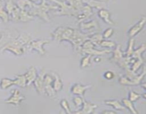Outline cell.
I'll return each instance as SVG.
<instances>
[{"instance_id":"cell-1","label":"cell","mask_w":146,"mask_h":114,"mask_svg":"<svg viewBox=\"0 0 146 114\" xmlns=\"http://www.w3.org/2000/svg\"><path fill=\"white\" fill-rule=\"evenodd\" d=\"M31 41L29 36L27 34H22L19 36L18 38H13L10 41H9L6 45L1 48V51L4 50H9L12 51L17 55H20L23 54L24 51V46L25 44H28Z\"/></svg>"},{"instance_id":"cell-2","label":"cell","mask_w":146,"mask_h":114,"mask_svg":"<svg viewBox=\"0 0 146 114\" xmlns=\"http://www.w3.org/2000/svg\"><path fill=\"white\" fill-rule=\"evenodd\" d=\"M57 9V7H51V6L50 7V6L46 5L45 1H43L40 5L34 4V9L31 11V12H30V14H31L32 15H38L41 18L44 19L45 21H48L49 19H48V15H47V11L50 9Z\"/></svg>"},{"instance_id":"cell-3","label":"cell","mask_w":146,"mask_h":114,"mask_svg":"<svg viewBox=\"0 0 146 114\" xmlns=\"http://www.w3.org/2000/svg\"><path fill=\"white\" fill-rule=\"evenodd\" d=\"M54 2L58 4V5L61 6V10L59 12L55 13V14H58V15H69V16H75L78 17V11L73 8L71 5L68 6V4H66L64 1H59L58 0H53Z\"/></svg>"},{"instance_id":"cell-4","label":"cell","mask_w":146,"mask_h":114,"mask_svg":"<svg viewBox=\"0 0 146 114\" xmlns=\"http://www.w3.org/2000/svg\"><path fill=\"white\" fill-rule=\"evenodd\" d=\"M83 51L84 53H87L89 55H93V54H104L106 53H108L110 51L108 50H104V51H97L94 48V44L91 41H87L84 43V46H83Z\"/></svg>"},{"instance_id":"cell-5","label":"cell","mask_w":146,"mask_h":114,"mask_svg":"<svg viewBox=\"0 0 146 114\" xmlns=\"http://www.w3.org/2000/svg\"><path fill=\"white\" fill-rule=\"evenodd\" d=\"M48 43L47 40H39V41H30L28 44V46L30 47L31 48H34V49L37 50L39 53L41 54H45L44 48H43V45L45 44Z\"/></svg>"},{"instance_id":"cell-6","label":"cell","mask_w":146,"mask_h":114,"mask_svg":"<svg viewBox=\"0 0 146 114\" xmlns=\"http://www.w3.org/2000/svg\"><path fill=\"white\" fill-rule=\"evenodd\" d=\"M45 76V71H42V72L40 74V75L36 78L35 85L37 91L40 93H44L45 92V87H44V76Z\"/></svg>"},{"instance_id":"cell-7","label":"cell","mask_w":146,"mask_h":114,"mask_svg":"<svg viewBox=\"0 0 146 114\" xmlns=\"http://www.w3.org/2000/svg\"><path fill=\"white\" fill-rule=\"evenodd\" d=\"M145 74H146V68L145 67L143 70V74H141V76L133 78V79L131 80V81H130V80L126 79V78H121V80H120V82H121V84H127V85H138V84L141 82V81L142 80V78H143L144 76L145 75Z\"/></svg>"},{"instance_id":"cell-8","label":"cell","mask_w":146,"mask_h":114,"mask_svg":"<svg viewBox=\"0 0 146 114\" xmlns=\"http://www.w3.org/2000/svg\"><path fill=\"white\" fill-rule=\"evenodd\" d=\"M24 96L22 95H21L19 91L18 90H14V93L13 95L9 98L8 100L5 101V103H12V104H15V105H18L19 103H20V101H22L24 99Z\"/></svg>"},{"instance_id":"cell-9","label":"cell","mask_w":146,"mask_h":114,"mask_svg":"<svg viewBox=\"0 0 146 114\" xmlns=\"http://www.w3.org/2000/svg\"><path fill=\"white\" fill-rule=\"evenodd\" d=\"M146 23V17H143L141 19V21L136 24V25L134 26L129 31V36L133 37L135 35V34H138L139 31H141L142 30V28H143L144 25Z\"/></svg>"},{"instance_id":"cell-10","label":"cell","mask_w":146,"mask_h":114,"mask_svg":"<svg viewBox=\"0 0 146 114\" xmlns=\"http://www.w3.org/2000/svg\"><path fill=\"white\" fill-rule=\"evenodd\" d=\"M26 78H27V85H30L33 81H34L36 78V69L34 67H31L28 72L25 74Z\"/></svg>"},{"instance_id":"cell-11","label":"cell","mask_w":146,"mask_h":114,"mask_svg":"<svg viewBox=\"0 0 146 114\" xmlns=\"http://www.w3.org/2000/svg\"><path fill=\"white\" fill-rule=\"evenodd\" d=\"M83 2L86 3L91 7H96L97 9H102L105 7V3L98 1V0H83Z\"/></svg>"},{"instance_id":"cell-12","label":"cell","mask_w":146,"mask_h":114,"mask_svg":"<svg viewBox=\"0 0 146 114\" xmlns=\"http://www.w3.org/2000/svg\"><path fill=\"white\" fill-rule=\"evenodd\" d=\"M84 109L81 111H78L76 112V113H92L94 111V110L95 109V108H96V105H94V104L88 102H84Z\"/></svg>"},{"instance_id":"cell-13","label":"cell","mask_w":146,"mask_h":114,"mask_svg":"<svg viewBox=\"0 0 146 114\" xmlns=\"http://www.w3.org/2000/svg\"><path fill=\"white\" fill-rule=\"evenodd\" d=\"M91 85H86V86H83L81 85H75L72 88V93L74 94H77V95H83L84 92L87 88H88Z\"/></svg>"},{"instance_id":"cell-14","label":"cell","mask_w":146,"mask_h":114,"mask_svg":"<svg viewBox=\"0 0 146 114\" xmlns=\"http://www.w3.org/2000/svg\"><path fill=\"white\" fill-rule=\"evenodd\" d=\"M14 85H19V86L25 87L26 85H27V81L25 75L17 76V79L14 80Z\"/></svg>"},{"instance_id":"cell-15","label":"cell","mask_w":146,"mask_h":114,"mask_svg":"<svg viewBox=\"0 0 146 114\" xmlns=\"http://www.w3.org/2000/svg\"><path fill=\"white\" fill-rule=\"evenodd\" d=\"M98 15L100 16V17L103 19L107 24H113V22L111 21V19H110V14L107 10L105 9H101L98 12Z\"/></svg>"},{"instance_id":"cell-16","label":"cell","mask_w":146,"mask_h":114,"mask_svg":"<svg viewBox=\"0 0 146 114\" xmlns=\"http://www.w3.org/2000/svg\"><path fill=\"white\" fill-rule=\"evenodd\" d=\"M27 6H29V7H34V4H33L30 0H19L17 1V7L20 9L24 10Z\"/></svg>"},{"instance_id":"cell-17","label":"cell","mask_w":146,"mask_h":114,"mask_svg":"<svg viewBox=\"0 0 146 114\" xmlns=\"http://www.w3.org/2000/svg\"><path fill=\"white\" fill-rule=\"evenodd\" d=\"M12 85H14V80L9 79V78H2L0 83V87L1 89H7L9 87L11 86Z\"/></svg>"},{"instance_id":"cell-18","label":"cell","mask_w":146,"mask_h":114,"mask_svg":"<svg viewBox=\"0 0 146 114\" xmlns=\"http://www.w3.org/2000/svg\"><path fill=\"white\" fill-rule=\"evenodd\" d=\"M146 49V44H142L141 46L137 50H135L133 54V58H136L137 60H140V61H143L141 58V54Z\"/></svg>"},{"instance_id":"cell-19","label":"cell","mask_w":146,"mask_h":114,"mask_svg":"<svg viewBox=\"0 0 146 114\" xmlns=\"http://www.w3.org/2000/svg\"><path fill=\"white\" fill-rule=\"evenodd\" d=\"M71 6L78 11H81L84 6H83V0H69Z\"/></svg>"},{"instance_id":"cell-20","label":"cell","mask_w":146,"mask_h":114,"mask_svg":"<svg viewBox=\"0 0 146 114\" xmlns=\"http://www.w3.org/2000/svg\"><path fill=\"white\" fill-rule=\"evenodd\" d=\"M34 17L33 16L30 15L29 14H28V12H27L24 10L21 9V12H20V17H19V21H24V22H26V21H29L30 20L33 19Z\"/></svg>"},{"instance_id":"cell-21","label":"cell","mask_w":146,"mask_h":114,"mask_svg":"<svg viewBox=\"0 0 146 114\" xmlns=\"http://www.w3.org/2000/svg\"><path fill=\"white\" fill-rule=\"evenodd\" d=\"M105 103L108 105H111V106L114 107L115 109H120V110H123L125 109L123 106L121 104V103L118 101H106Z\"/></svg>"},{"instance_id":"cell-22","label":"cell","mask_w":146,"mask_h":114,"mask_svg":"<svg viewBox=\"0 0 146 114\" xmlns=\"http://www.w3.org/2000/svg\"><path fill=\"white\" fill-rule=\"evenodd\" d=\"M103 38H104V36L101 34H95L90 38V41L94 44H96V45H101V43L103 41Z\"/></svg>"},{"instance_id":"cell-23","label":"cell","mask_w":146,"mask_h":114,"mask_svg":"<svg viewBox=\"0 0 146 114\" xmlns=\"http://www.w3.org/2000/svg\"><path fill=\"white\" fill-rule=\"evenodd\" d=\"M81 11H83V17H84V19L86 18H88V17L92 14V11H91V8L90 6H86V7H83V9H81Z\"/></svg>"},{"instance_id":"cell-24","label":"cell","mask_w":146,"mask_h":114,"mask_svg":"<svg viewBox=\"0 0 146 114\" xmlns=\"http://www.w3.org/2000/svg\"><path fill=\"white\" fill-rule=\"evenodd\" d=\"M97 22H96L95 21H92L91 22H88V23H82L81 25V28L83 29H89V28H94V27H97Z\"/></svg>"},{"instance_id":"cell-25","label":"cell","mask_w":146,"mask_h":114,"mask_svg":"<svg viewBox=\"0 0 146 114\" xmlns=\"http://www.w3.org/2000/svg\"><path fill=\"white\" fill-rule=\"evenodd\" d=\"M54 76L56 77V81L54 83V88L56 91H58L62 88V83H61V80H60L59 77L58 76L56 75V74H54Z\"/></svg>"},{"instance_id":"cell-26","label":"cell","mask_w":146,"mask_h":114,"mask_svg":"<svg viewBox=\"0 0 146 114\" xmlns=\"http://www.w3.org/2000/svg\"><path fill=\"white\" fill-rule=\"evenodd\" d=\"M0 18L4 21V22H7L9 21V14L7 11L4 10L1 6H0Z\"/></svg>"},{"instance_id":"cell-27","label":"cell","mask_w":146,"mask_h":114,"mask_svg":"<svg viewBox=\"0 0 146 114\" xmlns=\"http://www.w3.org/2000/svg\"><path fill=\"white\" fill-rule=\"evenodd\" d=\"M131 102H132V101H131L130 100L123 99V103L124 105H125L127 108H129V110L131 111V112L133 113H137V111L134 109V107Z\"/></svg>"},{"instance_id":"cell-28","label":"cell","mask_w":146,"mask_h":114,"mask_svg":"<svg viewBox=\"0 0 146 114\" xmlns=\"http://www.w3.org/2000/svg\"><path fill=\"white\" fill-rule=\"evenodd\" d=\"M122 56H123V54L121 51V49H120V46H118L117 48H115V51H114V56H113L114 60H115V61H119L122 58Z\"/></svg>"},{"instance_id":"cell-29","label":"cell","mask_w":146,"mask_h":114,"mask_svg":"<svg viewBox=\"0 0 146 114\" xmlns=\"http://www.w3.org/2000/svg\"><path fill=\"white\" fill-rule=\"evenodd\" d=\"M16 6L14 5V3L12 2L11 0H9V1H7V4H6V9H7V11H8V14H11L12 11L14 10V9L15 8Z\"/></svg>"},{"instance_id":"cell-30","label":"cell","mask_w":146,"mask_h":114,"mask_svg":"<svg viewBox=\"0 0 146 114\" xmlns=\"http://www.w3.org/2000/svg\"><path fill=\"white\" fill-rule=\"evenodd\" d=\"M133 43L134 41L133 39H131L129 42V46H128V51H127V57H130L131 56L133 55Z\"/></svg>"},{"instance_id":"cell-31","label":"cell","mask_w":146,"mask_h":114,"mask_svg":"<svg viewBox=\"0 0 146 114\" xmlns=\"http://www.w3.org/2000/svg\"><path fill=\"white\" fill-rule=\"evenodd\" d=\"M115 43L113 41H102L101 43V46L103 47H108V48H111V47L115 46Z\"/></svg>"},{"instance_id":"cell-32","label":"cell","mask_w":146,"mask_h":114,"mask_svg":"<svg viewBox=\"0 0 146 114\" xmlns=\"http://www.w3.org/2000/svg\"><path fill=\"white\" fill-rule=\"evenodd\" d=\"M61 106L63 107V108H64V110H66V113H71V111H70V108H69V106H68V102H67L66 100H63V101H61Z\"/></svg>"},{"instance_id":"cell-33","label":"cell","mask_w":146,"mask_h":114,"mask_svg":"<svg viewBox=\"0 0 146 114\" xmlns=\"http://www.w3.org/2000/svg\"><path fill=\"white\" fill-rule=\"evenodd\" d=\"M140 97H141V95L135 93L133 91H131V92L130 93V101H136V100L138 99Z\"/></svg>"},{"instance_id":"cell-34","label":"cell","mask_w":146,"mask_h":114,"mask_svg":"<svg viewBox=\"0 0 146 114\" xmlns=\"http://www.w3.org/2000/svg\"><path fill=\"white\" fill-rule=\"evenodd\" d=\"M90 60V56H88L85 57L82 59V61H81V67L84 68V67L87 66L88 65V63H89Z\"/></svg>"},{"instance_id":"cell-35","label":"cell","mask_w":146,"mask_h":114,"mask_svg":"<svg viewBox=\"0 0 146 114\" xmlns=\"http://www.w3.org/2000/svg\"><path fill=\"white\" fill-rule=\"evenodd\" d=\"M74 103H75L76 106L78 107V106H80V105H81V104H82V103H83V100L81 97L77 96V97H75V98H74Z\"/></svg>"},{"instance_id":"cell-36","label":"cell","mask_w":146,"mask_h":114,"mask_svg":"<svg viewBox=\"0 0 146 114\" xmlns=\"http://www.w3.org/2000/svg\"><path fill=\"white\" fill-rule=\"evenodd\" d=\"M113 32V30L112 28H108V29L106 30L105 32L104 33L103 36L105 37V38H109V37L112 35Z\"/></svg>"},{"instance_id":"cell-37","label":"cell","mask_w":146,"mask_h":114,"mask_svg":"<svg viewBox=\"0 0 146 114\" xmlns=\"http://www.w3.org/2000/svg\"><path fill=\"white\" fill-rule=\"evenodd\" d=\"M113 74L112 72H111V71H108V72L106 73L105 77L106 78H108V79H111V78H113Z\"/></svg>"},{"instance_id":"cell-38","label":"cell","mask_w":146,"mask_h":114,"mask_svg":"<svg viewBox=\"0 0 146 114\" xmlns=\"http://www.w3.org/2000/svg\"><path fill=\"white\" fill-rule=\"evenodd\" d=\"M104 113H115V112H113V111H104Z\"/></svg>"},{"instance_id":"cell-39","label":"cell","mask_w":146,"mask_h":114,"mask_svg":"<svg viewBox=\"0 0 146 114\" xmlns=\"http://www.w3.org/2000/svg\"><path fill=\"white\" fill-rule=\"evenodd\" d=\"M143 86L144 88H145V89H146V84H143Z\"/></svg>"},{"instance_id":"cell-40","label":"cell","mask_w":146,"mask_h":114,"mask_svg":"<svg viewBox=\"0 0 146 114\" xmlns=\"http://www.w3.org/2000/svg\"><path fill=\"white\" fill-rule=\"evenodd\" d=\"M143 97H144V98H146V93H145V94H144V95H143Z\"/></svg>"},{"instance_id":"cell-41","label":"cell","mask_w":146,"mask_h":114,"mask_svg":"<svg viewBox=\"0 0 146 114\" xmlns=\"http://www.w3.org/2000/svg\"><path fill=\"white\" fill-rule=\"evenodd\" d=\"M30 1H36V0H30Z\"/></svg>"},{"instance_id":"cell-42","label":"cell","mask_w":146,"mask_h":114,"mask_svg":"<svg viewBox=\"0 0 146 114\" xmlns=\"http://www.w3.org/2000/svg\"><path fill=\"white\" fill-rule=\"evenodd\" d=\"M98 1H99V0H98ZM101 1H102V0H101Z\"/></svg>"}]
</instances>
